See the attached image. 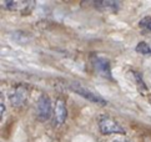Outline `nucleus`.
I'll return each mask as SVG.
<instances>
[{
  "label": "nucleus",
  "mask_w": 151,
  "mask_h": 142,
  "mask_svg": "<svg viewBox=\"0 0 151 142\" xmlns=\"http://www.w3.org/2000/svg\"><path fill=\"white\" fill-rule=\"evenodd\" d=\"M71 89L73 91H75L76 94H79L80 96L85 97L86 100H89L91 102H95V103H99V105H106V101L102 99L101 96H99L98 94H95L91 90L86 89V87L79 85V84H71Z\"/></svg>",
  "instance_id": "nucleus-3"
},
{
  "label": "nucleus",
  "mask_w": 151,
  "mask_h": 142,
  "mask_svg": "<svg viewBox=\"0 0 151 142\" xmlns=\"http://www.w3.org/2000/svg\"><path fill=\"white\" fill-rule=\"evenodd\" d=\"M99 130L102 135H111V133H125V130L120 126L114 118L109 116H101L99 118Z\"/></svg>",
  "instance_id": "nucleus-1"
},
{
  "label": "nucleus",
  "mask_w": 151,
  "mask_h": 142,
  "mask_svg": "<svg viewBox=\"0 0 151 142\" xmlns=\"http://www.w3.org/2000/svg\"><path fill=\"white\" fill-rule=\"evenodd\" d=\"M9 99H10V103H12L13 106H15V107L21 106L25 102V100L28 99V90H26V87H24V86L15 87L12 91V94H10Z\"/></svg>",
  "instance_id": "nucleus-4"
},
{
  "label": "nucleus",
  "mask_w": 151,
  "mask_h": 142,
  "mask_svg": "<svg viewBox=\"0 0 151 142\" xmlns=\"http://www.w3.org/2000/svg\"><path fill=\"white\" fill-rule=\"evenodd\" d=\"M52 112L51 108V101L46 95H41L39 101L36 103V117L39 121L45 122L50 118Z\"/></svg>",
  "instance_id": "nucleus-2"
},
{
  "label": "nucleus",
  "mask_w": 151,
  "mask_h": 142,
  "mask_svg": "<svg viewBox=\"0 0 151 142\" xmlns=\"http://www.w3.org/2000/svg\"><path fill=\"white\" fill-rule=\"evenodd\" d=\"M93 65L96 70V72L100 74L102 77H107V79H111V75H110V64L106 59L104 57H98L95 56L93 60Z\"/></svg>",
  "instance_id": "nucleus-5"
},
{
  "label": "nucleus",
  "mask_w": 151,
  "mask_h": 142,
  "mask_svg": "<svg viewBox=\"0 0 151 142\" xmlns=\"http://www.w3.org/2000/svg\"><path fill=\"white\" fill-rule=\"evenodd\" d=\"M4 112H5V107H4V105H3V103H1V116H3V115H4Z\"/></svg>",
  "instance_id": "nucleus-10"
},
{
  "label": "nucleus",
  "mask_w": 151,
  "mask_h": 142,
  "mask_svg": "<svg viewBox=\"0 0 151 142\" xmlns=\"http://www.w3.org/2000/svg\"><path fill=\"white\" fill-rule=\"evenodd\" d=\"M112 142H127L126 140H115V141H112Z\"/></svg>",
  "instance_id": "nucleus-11"
},
{
  "label": "nucleus",
  "mask_w": 151,
  "mask_h": 142,
  "mask_svg": "<svg viewBox=\"0 0 151 142\" xmlns=\"http://www.w3.org/2000/svg\"><path fill=\"white\" fill-rule=\"evenodd\" d=\"M33 5V3H23V1H6L4 3V6L8 10H24L25 6Z\"/></svg>",
  "instance_id": "nucleus-7"
},
{
  "label": "nucleus",
  "mask_w": 151,
  "mask_h": 142,
  "mask_svg": "<svg viewBox=\"0 0 151 142\" xmlns=\"http://www.w3.org/2000/svg\"><path fill=\"white\" fill-rule=\"evenodd\" d=\"M136 51L139 54H144V55H146V54H151V47L147 45L146 42H140L139 45L136 46Z\"/></svg>",
  "instance_id": "nucleus-8"
},
{
  "label": "nucleus",
  "mask_w": 151,
  "mask_h": 142,
  "mask_svg": "<svg viewBox=\"0 0 151 142\" xmlns=\"http://www.w3.org/2000/svg\"><path fill=\"white\" fill-rule=\"evenodd\" d=\"M140 26H141L142 29L151 32V16H146V18L141 19V21H140Z\"/></svg>",
  "instance_id": "nucleus-9"
},
{
  "label": "nucleus",
  "mask_w": 151,
  "mask_h": 142,
  "mask_svg": "<svg viewBox=\"0 0 151 142\" xmlns=\"http://www.w3.org/2000/svg\"><path fill=\"white\" fill-rule=\"evenodd\" d=\"M66 116H68V110H66V103L64 100L58 99L55 102V106H54V117H55V121L61 125L66 121Z\"/></svg>",
  "instance_id": "nucleus-6"
}]
</instances>
